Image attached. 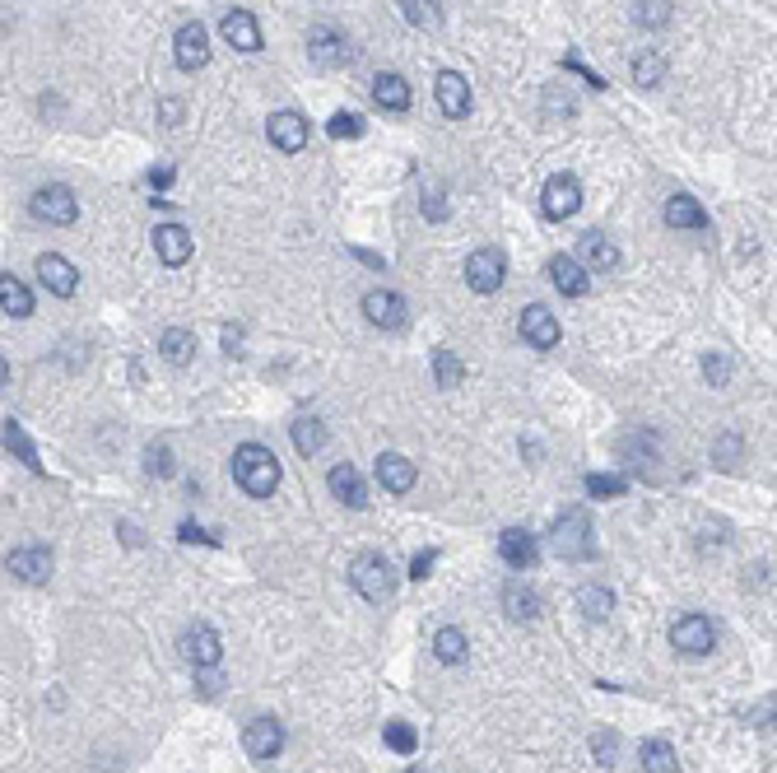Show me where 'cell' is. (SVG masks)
Instances as JSON below:
<instances>
[{
  "instance_id": "cell-1",
  "label": "cell",
  "mask_w": 777,
  "mask_h": 773,
  "mask_svg": "<svg viewBox=\"0 0 777 773\" xmlns=\"http://www.w3.org/2000/svg\"><path fill=\"white\" fill-rule=\"evenodd\" d=\"M233 480H238L252 499H270L275 485H280V462H275V452L261 448V443H242L233 452Z\"/></svg>"
},
{
  "instance_id": "cell-2",
  "label": "cell",
  "mask_w": 777,
  "mask_h": 773,
  "mask_svg": "<svg viewBox=\"0 0 777 773\" xmlns=\"http://www.w3.org/2000/svg\"><path fill=\"white\" fill-rule=\"evenodd\" d=\"M349 583L368 606H387L396 597V569L382 555H359L349 564Z\"/></svg>"
},
{
  "instance_id": "cell-3",
  "label": "cell",
  "mask_w": 777,
  "mask_h": 773,
  "mask_svg": "<svg viewBox=\"0 0 777 773\" xmlns=\"http://www.w3.org/2000/svg\"><path fill=\"white\" fill-rule=\"evenodd\" d=\"M554 550H559L563 559H591L596 555V541H591V517L582 513V508H573V513H563L559 522H554Z\"/></svg>"
},
{
  "instance_id": "cell-4",
  "label": "cell",
  "mask_w": 777,
  "mask_h": 773,
  "mask_svg": "<svg viewBox=\"0 0 777 773\" xmlns=\"http://www.w3.org/2000/svg\"><path fill=\"white\" fill-rule=\"evenodd\" d=\"M670 643L684 657H708L717 648V624L708 615H680V620L670 624Z\"/></svg>"
},
{
  "instance_id": "cell-5",
  "label": "cell",
  "mask_w": 777,
  "mask_h": 773,
  "mask_svg": "<svg viewBox=\"0 0 777 773\" xmlns=\"http://www.w3.org/2000/svg\"><path fill=\"white\" fill-rule=\"evenodd\" d=\"M508 280V257L498 252V247H480V252H470L466 257V285L475 294H498Z\"/></svg>"
},
{
  "instance_id": "cell-6",
  "label": "cell",
  "mask_w": 777,
  "mask_h": 773,
  "mask_svg": "<svg viewBox=\"0 0 777 773\" xmlns=\"http://www.w3.org/2000/svg\"><path fill=\"white\" fill-rule=\"evenodd\" d=\"M33 215L42 224H75L80 219V201H75V191L66 182H47V187L33 191Z\"/></svg>"
},
{
  "instance_id": "cell-7",
  "label": "cell",
  "mask_w": 777,
  "mask_h": 773,
  "mask_svg": "<svg viewBox=\"0 0 777 773\" xmlns=\"http://www.w3.org/2000/svg\"><path fill=\"white\" fill-rule=\"evenodd\" d=\"M308 56L322 70H340V66H349V61H354V52H349V38L340 33V28H331V24H317L308 33Z\"/></svg>"
},
{
  "instance_id": "cell-8",
  "label": "cell",
  "mask_w": 777,
  "mask_h": 773,
  "mask_svg": "<svg viewBox=\"0 0 777 773\" xmlns=\"http://www.w3.org/2000/svg\"><path fill=\"white\" fill-rule=\"evenodd\" d=\"M577 205H582V182L573 173H554L545 182V191H540L545 219H568V215H577Z\"/></svg>"
},
{
  "instance_id": "cell-9",
  "label": "cell",
  "mask_w": 777,
  "mask_h": 773,
  "mask_svg": "<svg viewBox=\"0 0 777 773\" xmlns=\"http://www.w3.org/2000/svg\"><path fill=\"white\" fill-rule=\"evenodd\" d=\"M517 331H522V340L531 345V350H554L563 336L559 317H554L545 303H531V308H522V322H517Z\"/></svg>"
},
{
  "instance_id": "cell-10",
  "label": "cell",
  "mask_w": 777,
  "mask_h": 773,
  "mask_svg": "<svg viewBox=\"0 0 777 773\" xmlns=\"http://www.w3.org/2000/svg\"><path fill=\"white\" fill-rule=\"evenodd\" d=\"M242 746H247V755H252L256 764H270L284 750V727L275 718H252L247 732H242Z\"/></svg>"
},
{
  "instance_id": "cell-11",
  "label": "cell",
  "mask_w": 777,
  "mask_h": 773,
  "mask_svg": "<svg viewBox=\"0 0 777 773\" xmlns=\"http://www.w3.org/2000/svg\"><path fill=\"white\" fill-rule=\"evenodd\" d=\"M266 136H270V145H275V150L298 154L303 145H308V117H303V112H294V108L275 112V117L266 122Z\"/></svg>"
},
{
  "instance_id": "cell-12",
  "label": "cell",
  "mask_w": 777,
  "mask_h": 773,
  "mask_svg": "<svg viewBox=\"0 0 777 773\" xmlns=\"http://www.w3.org/2000/svg\"><path fill=\"white\" fill-rule=\"evenodd\" d=\"M173 56H177V66L182 70H201L205 61H210V33H205L201 19H191V24L177 28Z\"/></svg>"
},
{
  "instance_id": "cell-13",
  "label": "cell",
  "mask_w": 777,
  "mask_h": 773,
  "mask_svg": "<svg viewBox=\"0 0 777 773\" xmlns=\"http://www.w3.org/2000/svg\"><path fill=\"white\" fill-rule=\"evenodd\" d=\"M405 299L401 294H391V289H368L363 294V317L373 326H382V331H401L405 326Z\"/></svg>"
},
{
  "instance_id": "cell-14",
  "label": "cell",
  "mask_w": 777,
  "mask_h": 773,
  "mask_svg": "<svg viewBox=\"0 0 777 773\" xmlns=\"http://www.w3.org/2000/svg\"><path fill=\"white\" fill-rule=\"evenodd\" d=\"M219 33H224V42L233 47V52H261V24H256L252 10H228L224 19H219Z\"/></svg>"
},
{
  "instance_id": "cell-15",
  "label": "cell",
  "mask_w": 777,
  "mask_h": 773,
  "mask_svg": "<svg viewBox=\"0 0 777 773\" xmlns=\"http://www.w3.org/2000/svg\"><path fill=\"white\" fill-rule=\"evenodd\" d=\"M5 569L19 578V583L38 587L52 578V550H42V545H24V550H10V559H5Z\"/></svg>"
},
{
  "instance_id": "cell-16",
  "label": "cell",
  "mask_w": 777,
  "mask_h": 773,
  "mask_svg": "<svg viewBox=\"0 0 777 773\" xmlns=\"http://www.w3.org/2000/svg\"><path fill=\"white\" fill-rule=\"evenodd\" d=\"M154 252H159L163 266H187L191 252H196V238L187 233V224H159L154 229Z\"/></svg>"
},
{
  "instance_id": "cell-17",
  "label": "cell",
  "mask_w": 777,
  "mask_h": 773,
  "mask_svg": "<svg viewBox=\"0 0 777 773\" xmlns=\"http://www.w3.org/2000/svg\"><path fill=\"white\" fill-rule=\"evenodd\" d=\"M182 657H187L196 671H201V666H219L224 643H219V634L210 629V624H191L187 634H182Z\"/></svg>"
},
{
  "instance_id": "cell-18",
  "label": "cell",
  "mask_w": 777,
  "mask_h": 773,
  "mask_svg": "<svg viewBox=\"0 0 777 773\" xmlns=\"http://www.w3.org/2000/svg\"><path fill=\"white\" fill-rule=\"evenodd\" d=\"M38 280L52 289L56 299H70V294L80 289V271H75L66 257H56V252H42L38 257Z\"/></svg>"
},
{
  "instance_id": "cell-19",
  "label": "cell",
  "mask_w": 777,
  "mask_h": 773,
  "mask_svg": "<svg viewBox=\"0 0 777 773\" xmlns=\"http://www.w3.org/2000/svg\"><path fill=\"white\" fill-rule=\"evenodd\" d=\"M545 271H550V280H554V289H559L563 299H582V294H587L591 289V280H587V266H582V261L577 257H550V266H545Z\"/></svg>"
},
{
  "instance_id": "cell-20",
  "label": "cell",
  "mask_w": 777,
  "mask_h": 773,
  "mask_svg": "<svg viewBox=\"0 0 777 773\" xmlns=\"http://www.w3.org/2000/svg\"><path fill=\"white\" fill-rule=\"evenodd\" d=\"M377 485L387 494H410L415 489V462L401 457V452H382L377 457Z\"/></svg>"
},
{
  "instance_id": "cell-21",
  "label": "cell",
  "mask_w": 777,
  "mask_h": 773,
  "mask_svg": "<svg viewBox=\"0 0 777 773\" xmlns=\"http://www.w3.org/2000/svg\"><path fill=\"white\" fill-rule=\"evenodd\" d=\"M498 555H503V564H512V569H531L540 559V545L531 531L522 527H508L503 536H498Z\"/></svg>"
},
{
  "instance_id": "cell-22",
  "label": "cell",
  "mask_w": 777,
  "mask_h": 773,
  "mask_svg": "<svg viewBox=\"0 0 777 773\" xmlns=\"http://www.w3.org/2000/svg\"><path fill=\"white\" fill-rule=\"evenodd\" d=\"M577 261L587 266V271L605 275L619 266V247L605 238V233H582V243H577Z\"/></svg>"
},
{
  "instance_id": "cell-23",
  "label": "cell",
  "mask_w": 777,
  "mask_h": 773,
  "mask_svg": "<svg viewBox=\"0 0 777 773\" xmlns=\"http://www.w3.org/2000/svg\"><path fill=\"white\" fill-rule=\"evenodd\" d=\"M433 89H438V108L447 112V117H466L470 112V84H466V75H456V70H443L438 80H433Z\"/></svg>"
},
{
  "instance_id": "cell-24",
  "label": "cell",
  "mask_w": 777,
  "mask_h": 773,
  "mask_svg": "<svg viewBox=\"0 0 777 773\" xmlns=\"http://www.w3.org/2000/svg\"><path fill=\"white\" fill-rule=\"evenodd\" d=\"M326 485H331V494L345 508H363L368 503V489H363V475L354 471L349 462H340V466H331V475H326Z\"/></svg>"
},
{
  "instance_id": "cell-25",
  "label": "cell",
  "mask_w": 777,
  "mask_h": 773,
  "mask_svg": "<svg viewBox=\"0 0 777 773\" xmlns=\"http://www.w3.org/2000/svg\"><path fill=\"white\" fill-rule=\"evenodd\" d=\"M373 103L387 112H405L410 108V84H405V75H396V70H382L373 80Z\"/></svg>"
},
{
  "instance_id": "cell-26",
  "label": "cell",
  "mask_w": 777,
  "mask_h": 773,
  "mask_svg": "<svg viewBox=\"0 0 777 773\" xmlns=\"http://www.w3.org/2000/svg\"><path fill=\"white\" fill-rule=\"evenodd\" d=\"M666 224L670 229H689V233H698V229H708V210L694 201V196H670L666 201Z\"/></svg>"
},
{
  "instance_id": "cell-27",
  "label": "cell",
  "mask_w": 777,
  "mask_h": 773,
  "mask_svg": "<svg viewBox=\"0 0 777 773\" xmlns=\"http://www.w3.org/2000/svg\"><path fill=\"white\" fill-rule=\"evenodd\" d=\"M503 611H508L512 624H531L540 615V597L526 583H508L503 587Z\"/></svg>"
},
{
  "instance_id": "cell-28",
  "label": "cell",
  "mask_w": 777,
  "mask_h": 773,
  "mask_svg": "<svg viewBox=\"0 0 777 773\" xmlns=\"http://www.w3.org/2000/svg\"><path fill=\"white\" fill-rule=\"evenodd\" d=\"M433 652H438V662L443 666H461L470 657V638L466 629H456V624H443L438 634H433Z\"/></svg>"
},
{
  "instance_id": "cell-29",
  "label": "cell",
  "mask_w": 777,
  "mask_h": 773,
  "mask_svg": "<svg viewBox=\"0 0 777 773\" xmlns=\"http://www.w3.org/2000/svg\"><path fill=\"white\" fill-rule=\"evenodd\" d=\"M638 760H643V773H680V755L670 741H643Z\"/></svg>"
},
{
  "instance_id": "cell-30",
  "label": "cell",
  "mask_w": 777,
  "mask_h": 773,
  "mask_svg": "<svg viewBox=\"0 0 777 773\" xmlns=\"http://www.w3.org/2000/svg\"><path fill=\"white\" fill-rule=\"evenodd\" d=\"M661 80H666V56L643 47V52L633 56V84H638V89H657Z\"/></svg>"
},
{
  "instance_id": "cell-31",
  "label": "cell",
  "mask_w": 777,
  "mask_h": 773,
  "mask_svg": "<svg viewBox=\"0 0 777 773\" xmlns=\"http://www.w3.org/2000/svg\"><path fill=\"white\" fill-rule=\"evenodd\" d=\"M577 606H582L587 620H605V615L615 611V592H610L605 583H587L582 592H577Z\"/></svg>"
},
{
  "instance_id": "cell-32",
  "label": "cell",
  "mask_w": 777,
  "mask_h": 773,
  "mask_svg": "<svg viewBox=\"0 0 777 773\" xmlns=\"http://www.w3.org/2000/svg\"><path fill=\"white\" fill-rule=\"evenodd\" d=\"M159 350H163L168 364H191V354H196V336L182 331V326H173V331H163V336H159Z\"/></svg>"
},
{
  "instance_id": "cell-33",
  "label": "cell",
  "mask_w": 777,
  "mask_h": 773,
  "mask_svg": "<svg viewBox=\"0 0 777 773\" xmlns=\"http://www.w3.org/2000/svg\"><path fill=\"white\" fill-rule=\"evenodd\" d=\"M326 443V429L322 420H312V415H303V420H294V448L303 452V457H317Z\"/></svg>"
},
{
  "instance_id": "cell-34",
  "label": "cell",
  "mask_w": 777,
  "mask_h": 773,
  "mask_svg": "<svg viewBox=\"0 0 777 773\" xmlns=\"http://www.w3.org/2000/svg\"><path fill=\"white\" fill-rule=\"evenodd\" d=\"M0 308L10 312V317H28V312H33V294H28L14 275H5V280H0Z\"/></svg>"
},
{
  "instance_id": "cell-35",
  "label": "cell",
  "mask_w": 777,
  "mask_h": 773,
  "mask_svg": "<svg viewBox=\"0 0 777 773\" xmlns=\"http://www.w3.org/2000/svg\"><path fill=\"white\" fill-rule=\"evenodd\" d=\"M5 448H14V457H19V462H24L33 475H42L38 452H33V443H28V438H24V429H19L14 420H5Z\"/></svg>"
},
{
  "instance_id": "cell-36",
  "label": "cell",
  "mask_w": 777,
  "mask_h": 773,
  "mask_svg": "<svg viewBox=\"0 0 777 773\" xmlns=\"http://www.w3.org/2000/svg\"><path fill=\"white\" fill-rule=\"evenodd\" d=\"M401 10L415 28H438L443 24V5H438V0H401Z\"/></svg>"
},
{
  "instance_id": "cell-37",
  "label": "cell",
  "mask_w": 777,
  "mask_h": 773,
  "mask_svg": "<svg viewBox=\"0 0 777 773\" xmlns=\"http://www.w3.org/2000/svg\"><path fill=\"white\" fill-rule=\"evenodd\" d=\"M433 378H438V387H456L466 378V364L456 359V350H433Z\"/></svg>"
},
{
  "instance_id": "cell-38",
  "label": "cell",
  "mask_w": 777,
  "mask_h": 773,
  "mask_svg": "<svg viewBox=\"0 0 777 773\" xmlns=\"http://www.w3.org/2000/svg\"><path fill=\"white\" fill-rule=\"evenodd\" d=\"M633 10H638L633 19H638L643 28H666L670 14H675V0H638Z\"/></svg>"
},
{
  "instance_id": "cell-39",
  "label": "cell",
  "mask_w": 777,
  "mask_h": 773,
  "mask_svg": "<svg viewBox=\"0 0 777 773\" xmlns=\"http://www.w3.org/2000/svg\"><path fill=\"white\" fill-rule=\"evenodd\" d=\"M731 373H736V364H731V354H722V350L703 354V378H708L712 387H726V382H731Z\"/></svg>"
},
{
  "instance_id": "cell-40",
  "label": "cell",
  "mask_w": 777,
  "mask_h": 773,
  "mask_svg": "<svg viewBox=\"0 0 777 773\" xmlns=\"http://www.w3.org/2000/svg\"><path fill=\"white\" fill-rule=\"evenodd\" d=\"M387 746L396 750V755H415L419 750V736H415V727H410V722H387Z\"/></svg>"
},
{
  "instance_id": "cell-41",
  "label": "cell",
  "mask_w": 777,
  "mask_h": 773,
  "mask_svg": "<svg viewBox=\"0 0 777 773\" xmlns=\"http://www.w3.org/2000/svg\"><path fill=\"white\" fill-rule=\"evenodd\" d=\"M587 494L591 499H619V494H624V480H619V475H587Z\"/></svg>"
},
{
  "instance_id": "cell-42",
  "label": "cell",
  "mask_w": 777,
  "mask_h": 773,
  "mask_svg": "<svg viewBox=\"0 0 777 773\" xmlns=\"http://www.w3.org/2000/svg\"><path fill=\"white\" fill-rule=\"evenodd\" d=\"M331 136L335 140H359L363 136V117H359V112H335V117H331Z\"/></svg>"
},
{
  "instance_id": "cell-43",
  "label": "cell",
  "mask_w": 777,
  "mask_h": 773,
  "mask_svg": "<svg viewBox=\"0 0 777 773\" xmlns=\"http://www.w3.org/2000/svg\"><path fill=\"white\" fill-rule=\"evenodd\" d=\"M591 755H596V764H601V769H610V764H615V755H619V736L615 732H596V736H591Z\"/></svg>"
},
{
  "instance_id": "cell-44",
  "label": "cell",
  "mask_w": 777,
  "mask_h": 773,
  "mask_svg": "<svg viewBox=\"0 0 777 773\" xmlns=\"http://www.w3.org/2000/svg\"><path fill=\"white\" fill-rule=\"evenodd\" d=\"M740 452H745V443H740V434H722L717 443H712V457L722 466H736L740 462Z\"/></svg>"
},
{
  "instance_id": "cell-45",
  "label": "cell",
  "mask_w": 777,
  "mask_h": 773,
  "mask_svg": "<svg viewBox=\"0 0 777 773\" xmlns=\"http://www.w3.org/2000/svg\"><path fill=\"white\" fill-rule=\"evenodd\" d=\"M563 66L573 70V75H582V80H587L591 89H610V84H605L601 75H596V70H591V66H587V61H582V56H577V52H568V56H563Z\"/></svg>"
},
{
  "instance_id": "cell-46",
  "label": "cell",
  "mask_w": 777,
  "mask_h": 773,
  "mask_svg": "<svg viewBox=\"0 0 777 773\" xmlns=\"http://www.w3.org/2000/svg\"><path fill=\"white\" fill-rule=\"evenodd\" d=\"M745 718H750V727H764V732H773V727H777V699H764V704L750 708Z\"/></svg>"
},
{
  "instance_id": "cell-47",
  "label": "cell",
  "mask_w": 777,
  "mask_h": 773,
  "mask_svg": "<svg viewBox=\"0 0 777 773\" xmlns=\"http://www.w3.org/2000/svg\"><path fill=\"white\" fill-rule=\"evenodd\" d=\"M145 471L149 475H173V452H168V448H149Z\"/></svg>"
},
{
  "instance_id": "cell-48",
  "label": "cell",
  "mask_w": 777,
  "mask_h": 773,
  "mask_svg": "<svg viewBox=\"0 0 777 773\" xmlns=\"http://www.w3.org/2000/svg\"><path fill=\"white\" fill-rule=\"evenodd\" d=\"M219 685H224V680L215 676V666H201V671H196V690H201V699H215Z\"/></svg>"
},
{
  "instance_id": "cell-49",
  "label": "cell",
  "mask_w": 777,
  "mask_h": 773,
  "mask_svg": "<svg viewBox=\"0 0 777 773\" xmlns=\"http://www.w3.org/2000/svg\"><path fill=\"white\" fill-rule=\"evenodd\" d=\"M433 564H438V550H419V555L410 559V578H415V583H419V578H429Z\"/></svg>"
},
{
  "instance_id": "cell-50",
  "label": "cell",
  "mask_w": 777,
  "mask_h": 773,
  "mask_svg": "<svg viewBox=\"0 0 777 773\" xmlns=\"http://www.w3.org/2000/svg\"><path fill=\"white\" fill-rule=\"evenodd\" d=\"M182 541H205V545H215V536H205V531L201 527H196V522H182Z\"/></svg>"
},
{
  "instance_id": "cell-51",
  "label": "cell",
  "mask_w": 777,
  "mask_h": 773,
  "mask_svg": "<svg viewBox=\"0 0 777 773\" xmlns=\"http://www.w3.org/2000/svg\"><path fill=\"white\" fill-rule=\"evenodd\" d=\"M424 215H429V219H447V205H443V196H438V191L429 196V205H424Z\"/></svg>"
},
{
  "instance_id": "cell-52",
  "label": "cell",
  "mask_w": 777,
  "mask_h": 773,
  "mask_svg": "<svg viewBox=\"0 0 777 773\" xmlns=\"http://www.w3.org/2000/svg\"><path fill=\"white\" fill-rule=\"evenodd\" d=\"M168 182H173V168H154V173H149V187L154 191H163Z\"/></svg>"
}]
</instances>
